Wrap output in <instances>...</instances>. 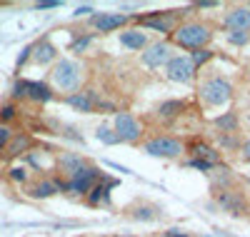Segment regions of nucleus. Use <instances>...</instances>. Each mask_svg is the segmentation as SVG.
<instances>
[{
    "label": "nucleus",
    "instance_id": "nucleus-1",
    "mask_svg": "<svg viewBox=\"0 0 250 237\" xmlns=\"http://www.w3.org/2000/svg\"><path fill=\"white\" fill-rule=\"evenodd\" d=\"M50 80H53V88L60 90V93H75L83 82V65L78 60H70V58H62L55 62V68L50 73Z\"/></svg>",
    "mask_w": 250,
    "mask_h": 237
},
{
    "label": "nucleus",
    "instance_id": "nucleus-2",
    "mask_svg": "<svg viewBox=\"0 0 250 237\" xmlns=\"http://www.w3.org/2000/svg\"><path fill=\"white\" fill-rule=\"evenodd\" d=\"M173 40L180 48H193V50H203L210 40V28L205 23H183L180 28H175Z\"/></svg>",
    "mask_w": 250,
    "mask_h": 237
},
{
    "label": "nucleus",
    "instance_id": "nucleus-3",
    "mask_svg": "<svg viewBox=\"0 0 250 237\" xmlns=\"http://www.w3.org/2000/svg\"><path fill=\"white\" fill-rule=\"evenodd\" d=\"M233 98V88L230 82L223 80V78H210L200 85V100L205 105H213V107H220V105H228Z\"/></svg>",
    "mask_w": 250,
    "mask_h": 237
},
{
    "label": "nucleus",
    "instance_id": "nucleus-4",
    "mask_svg": "<svg viewBox=\"0 0 250 237\" xmlns=\"http://www.w3.org/2000/svg\"><path fill=\"white\" fill-rule=\"evenodd\" d=\"M165 75L173 82H190L195 75V65L190 62V58L185 55H173L168 62H165Z\"/></svg>",
    "mask_w": 250,
    "mask_h": 237
},
{
    "label": "nucleus",
    "instance_id": "nucleus-5",
    "mask_svg": "<svg viewBox=\"0 0 250 237\" xmlns=\"http://www.w3.org/2000/svg\"><path fill=\"white\" fill-rule=\"evenodd\" d=\"M145 153L153 158H178L183 155V142L175 138H153L145 142Z\"/></svg>",
    "mask_w": 250,
    "mask_h": 237
},
{
    "label": "nucleus",
    "instance_id": "nucleus-6",
    "mask_svg": "<svg viewBox=\"0 0 250 237\" xmlns=\"http://www.w3.org/2000/svg\"><path fill=\"white\" fill-rule=\"evenodd\" d=\"M98 178H100V170H95V167H83V170L75 172L68 182H62V190H70V192H75V195H85V192L93 190V185H95Z\"/></svg>",
    "mask_w": 250,
    "mask_h": 237
},
{
    "label": "nucleus",
    "instance_id": "nucleus-7",
    "mask_svg": "<svg viewBox=\"0 0 250 237\" xmlns=\"http://www.w3.org/2000/svg\"><path fill=\"white\" fill-rule=\"evenodd\" d=\"M140 135H143V125L133 115H128V113L115 115V138L120 142H135V140H140Z\"/></svg>",
    "mask_w": 250,
    "mask_h": 237
},
{
    "label": "nucleus",
    "instance_id": "nucleus-8",
    "mask_svg": "<svg viewBox=\"0 0 250 237\" xmlns=\"http://www.w3.org/2000/svg\"><path fill=\"white\" fill-rule=\"evenodd\" d=\"M173 58V48H170V42H155V45H148L143 50V65L145 68H160L165 65Z\"/></svg>",
    "mask_w": 250,
    "mask_h": 237
},
{
    "label": "nucleus",
    "instance_id": "nucleus-9",
    "mask_svg": "<svg viewBox=\"0 0 250 237\" xmlns=\"http://www.w3.org/2000/svg\"><path fill=\"white\" fill-rule=\"evenodd\" d=\"M215 200H218V205L225 210V212H230V215H245L248 212V202H245V198L240 195V192H233V190H220V192H215Z\"/></svg>",
    "mask_w": 250,
    "mask_h": 237
},
{
    "label": "nucleus",
    "instance_id": "nucleus-10",
    "mask_svg": "<svg viewBox=\"0 0 250 237\" xmlns=\"http://www.w3.org/2000/svg\"><path fill=\"white\" fill-rule=\"evenodd\" d=\"M125 20H128V15H123V13H100L93 18V25L100 33H110V30H118L120 25H125Z\"/></svg>",
    "mask_w": 250,
    "mask_h": 237
},
{
    "label": "nucleus",
    "instance_id": "nucleus-11",
    "mask_svg": "<svg viewBox=\"0 0 250 237\" xmlns=\"http://www.w3.org/2000/svg\"><path fill=\"white\" fill-rule=\"evenodd\" d=\"M225 28L228 30H240L248 33L250 30V8H235L225 15Z\"/></svg>",
    "mask_w": 250,
    "mask_h": 237
},
{
    "label": "nucleus",
    "instance_id": "nucleus-12",
    "mask_svg": "<svg viewBox=\"0 0 250 237\" xmlns=\"http://www.w3.org/2000/svg\"><path fill=\"white\" fill-rule=\"evenodd\" d=\"M33 50H35L33 53V60L38 62V65H48V62H53L58 58V48L53 45L50 40H40Z\"/></svg>",
    "mask_w": 250,
    "mask_h": 237
},
{
    "label": "nucleus",
    "instance_id": "nucleus-13",
    "mask_svg": "<svg viewBox=\"0 0 250 237\" xmlns=\"http://www.w3.org/2000/svg\"><path fill=\"white\" fill-rule=\"evenodd\" d=\"M120 45L130 48V50H145L148 48V35L140 30H123L120 33Z\"/></svg>",
    "mask_w": 250,
    "mask_h": 237
},
{
    "label": "nucleus",
    "instance_id": "nucleus-14",
    "mask_svg": "<svg viewBox=\"0 0 250 237\" xmlns=\"http://www.w3.org/2000/svg\"><path fill=\"white\" fill-rule=\"evenodd\" d=\"M58 167H60V172H65V175L73 178L78 170L85 167V160H83L80 155H75V153H62L60 160H58Z\"/></svg>",
    "mask_w": 250,
    "mask_h": 237
},
{
    "label": "nucleus",
    "instance_id": "nucleus-15",
    "mask_svg": "<svg viewBox=\"0 0 250 237\" xmlns=\"http://www.w3.org/2000/svg\"><path fill=\"white\" fill-rule=\"evenodd\" d=\"M60 190H62V182L60 180H40L38 185L30 187V195L45 200V198H53L55 192H60Z\"/></svg>",
    "mask_w": 250,
    "mask_h": 237
},
{
    "label": "nucleus",
    "instance_id": "nucleus-16",
    "mask_svg": "<svg viewBox=\"0 0 250 237\" xmlns=\"http://www.w3.org/2000/svg\"><path fill=\"white\" fill-rule=\"evenodd\" d=\"M28 147H30V138H28V135H15V138H10L8 145H5V155H8V158L23 155Z\"/></svg>",
    "mask_w": 250,
    "mask_h": 237
},
{
    "label": "nucleus",
    "instance_id": "nucleus-17",
    "mask_svg": "<svg viewBox=\"0 0 250 237\" xmlns=\"http://www.w3.org/2000/svg\"><path fill=\"white\" fill-rule=\"evenodd\" d=\"M25 95L38 100V102H48L50 100V88L43 82H25Z\"/></svg>",
    "mask_w": 250,
    "mask_h": 237
},
{
    "label": "nucleus",
    "instance_id": "nucleus-18",
    "mask_svg": "<svg viewBox=\"0 0 250 237\" xmlns=\"http://www.w3.org/2000/svg\"><path fill=\"white\" fill-rule=\"evenodd\" d=\"M68 105H73L80 113H90L93 110V95L90 93H73V95H68Z\"/></svg>",
    "mask_w": 250,
    "mask_h": 237
},
{
    "label": "nucleus",
    "instance_id": "nucleus-19",
    "mask_svg": "<svg viewBox=\"0 0 250 237\" xmlns=\"http://www.w3.org/2000/svg\"><path fill=\"white\" fill-rule=\"evenodd\" d=\"M193 153H195V160H203L208 165H218L220 162V155L215 153L213 147H208V145H195Z\"/></svg>",
    "mask_w": 250,
    "mask_h": 237
},
{
    "label": "nucleus",
    "instance_id": "nucleus-20",
    "mask_svg": "<svg viewBox=\"0 0 250 237\" xmlns=\"http://www.w3.org/2000/svg\"><path fill=\"white\" fill-rule=\"evenodd\" d=\"M215 125L220 127V133H235L238 130V118H235V113H225V115L215 118Z\"/></svg>",
    "mask_w": 250,
    "mask_h": 237
},
{
    "label": "nucleus",
    "instance_id": "nucleus-21",
    "mask_svg": "<svg viewBox=\"0 0 250 237\" xmlns=\"http://www.w3.org/2000/svg\"><path fill=\"white\" fill-rule=\"evenodd\" d=\"M163 118H175L183 113V102L180 100H168V102H163L160 105V110H158Z\"/></svg>",
    "mask_w": 250,
    "mask_h": 237
},
{
    "label": "nucleus",
    "instance_id": "nucleus-22",
    "mask_svg": "<svg viewBox=\"0 0 250 237\" xmlns=\"http://www.w3.org/2000/svg\"><path fill=\"white\" fill-rule=\"evenodd\" d=\"M133 217H135V220H155L158 215H155L153 207H138V210L133 212Z\"/></svg>",
    "mask_w": 250,
    "mask_h": 237
},
{
    "label": "nucleus",
    "instance_id": "nucleus-23",
    "mask_svg": "<svg viewBox=\"0 0 250 237\" xmlns=\"http://www.w3.org/2000/svg\"><path fill=\"white\" fill-rule=\"evenodd\" d=\"M108 187H113V182H108L105 187H103V185H95V187H93V198H90V202H93V205H98L103 198L108 195Z\"/></svg>",
    "mask_w": 250,
    "mask_h": 237
},
{
    "label": "nucleus",
    "instance_id": "nucleus-24",
    "mask_svg": "<svg viewBox=\"0 0 250 237\" xmlns=\"http://www.w3.org/2000/svg\"><path fill=\"white\" fill-rule=\"evenodd\" d=\"M210 58H213V53L203 48V50H195V53H193L190 62H193V65H203V62H208V60H210Z\"/></svg>",
    "mask_w": 250,
    "mask_h": 237
},
{
    "label": "nucleus",
    "instance_id": "nucleus-25",
    "mask_svg": "<svg viewBox=\"0 0 250 237\" xmlns=\"http://www.w3.org/2000/svg\"><path fill=\"white\" fill-rule=\"evenodd\" d=\"M143 23L148 25V28H153V30H160V33L168 30V23H165V20H158V18H145Z\"/></svg>",
    "mask_w": 250,
    "mask_h": 237
},
{
    "label": "nucleus",
    "instance_id": "nucleus-26",
    "mask_svg": "<svg viewBox=\"0 0 250 237\" xmlns=\"http://www.w3.org/2000/svg\"><path fill=\"white\" fill-rule=\"evenodd\" d=\"M228 40L233 42V45H245V42L250 40L248 33H240V30H230V35H228Z\"/></svg>",
    "mask_w": 250,
    "mask_h": 237
},
{
    "label": "nucleus",
    "instance_id": "nucleus-27",
    "mask_svg": "<svg viewBox=\"0 0 250 237\" xmlns=\"http://www.w3.org/2000/svg\"><path fill=\"white\" fill-rule=\"evenodd\" d=\"M98 140L108 142V145H113V142H120V140L113 135V130H108V127H100V130H98Z\"/></svg>",
    "mask_w": 250,
    "mask_h": 237
},
{
    "label": "nucleus",
    "instance_id": "nucleus-28",
    "mask_svg": "<svg viewBox=\"0 0 250 237\" xmlns=\"http://www.w3.org/2000/svg\"><path fill=\"white\" fill-rule=\"evenodd\" d=\"M10 180L25 182V180H28V170H25V167H13V170H10Z\"/></svg>",
    "mask_w": 250,
    "mask_h": 237
},
{
    "label": "nucleus",
    "instance_id": "nucleus-29",
    "mask_svg": "<svg viewBox=\"0 0 250 237\" xmlns=\"http://www.w3.org/2000/svg\"><path fill=\"white\" fill-rule=\"evenodd\" d=\"M38 10H50V8H60V0H43V3L35 5Z\"/></svg>",
    "mask_w": 250,
    "mask_h": 237
},
{
    "label": "nucleus",
    "instance_id": "nucleus-30",
    "mask_svg": "<svg viewBox=\"0 0 250 237\" xmlns=\"http://www.w3.org/2000/svg\"><path fill=\"white\" fill-rule=\"evenodd\" d=\"M10 138H13V135H10L8 127H0V150H5V145H8Z\"/></svg>",
    "mask_w": 250,
    "mask_h": 237
},
{
    "label": "nucleus",
    "instance_id": "nucleus-31",
    "mask_svg": "<svg viewBox=\"0 0 250 237\" xmlns=\"http://www.w3.org/2000/svg\"><path fill=\"white\" fill-rule=\"evenodd\" d=\"M10 118H15V107L13 105H5L3 110H0V120H10Z\"/></svg>",
    "mask_w": 250,
    "mask_h": 237
},
{
    "label": "nucleus",
    "instance_id": "nucleus-32",
    "mask_svg": "<svg viewBox=\"0 0 250 237\" xmlns=\"http://www.w3.org/2000/svg\"><path fill=\"white\" fill-rule=\"evenodd\" d=\"M88 42H90V38H80V40H75V42H73V50H75V53L85 50V48H88Z\"/></svg>",
    "mask_w": 250,
    "mask_h": 237
},
{
    "label": "nucleus",
    "instance_id": "nucleus-33",
    "mask_svg": "<svg viewBox=\"0 0 250 237\" xmlns=\"http://www.w3.org/2000/svg\"><path fill=\"white\" fill-rule=\"evenodd\" d=\"M190 167H198V170H210L213 165H208V162H203V160H190Z\"/></svg>",
    "mask_w": 250,
    "mask_h": 237
},
{
    "label": "nucleus",
    "instance_id": "nucleus-34",
    "mask_svg": "<svg viewBox=\"0 0 250 237\" xmlns=\"http://www.w3.org/2000/svg\"><path fill=\"white\" fill-rule=\"evenodd\" d=\"M23 95H25V80L15 85V98H23Z\"/></svg>",
    "mask_w": 250,
    "mask_h": 237
},
{
    "label": "nucleus",
    "instance_id": "nucleus-35",
    "mask_svg": "<svg viewBox=\"0 0 250 237\" xmlns=\"http://www.w3.org/2000/svg\"><path fill=\"white\" fill-rule=\"evenodd\" d=\"M240 153H243V158L250 162V140H245V142H243V150H240Z\"/></svg>",
    "mask_w": 250,
    "mask_h": 237
},
{
    "label": "nucleus",
    "instance_id": "nucleus-36",
    "mask_svg": "<svg viewBox=\"0 0 250 237\" xmlns=\"http://www.w3.org/2000/svg\"><path fill=\"white\" fill-rule=\"evenodd\" d=\"M165 237H190L188 232H180V230H168L165 232Z\"/></svg>",
    "mask_w": 250,
    "mask_h": 237
},
{
    "label": "nucleus",
    "instance_id": "nucleus-37",
    "mask_svg": "<svg viewBox=\"0 0 250 237\" xmlns=\"http://www.w3.org/2000/svg\"><path fill=\"white\" fill-rule=\"evenodd\" d=\"M85 13H90V8H88V5H83V8H78V10H75V15H85Z\"/></svg>",
    "mask_w": 250,
    "mask_h": 237
},
{
    "label": "nucleus",
    "instance_id": "nucleus-38",
    "mask_svg": "<svg viewBox=\"0 0 250 237\" xmlns=\"http://www.w3.org/2000/svg\"><path fill=\"white\" fill-rule=\"evenodd\" d=\"M198 8H218V3H198Z\"/></svg>",
    "mask_w": 250,
    "mask_h": 237
},
{
    "label": "nucleus",
    "instance_id": "nucleus-39",
    "mask_svg": "<svg viewBox=\"0 0 250 237\" xmlns=\"http://www.w3.org/2000/svg\"><path fill=\"white\" fill-rule=\"evenodd\" d=\"M248 38H250V30H248Z\"/></svg>",
    "mask_w": 250,
    "mask_h": 237
},
{
    "label": "nucleus",
    "instance_id": "nucleus-40",
    "mask_svg": "<svg viewBox=\"0 0 250 237\" xmlns=\"http://www.w3.org/2000/svg\"><path fill=\"white\" fill-rule=\"evenodd\" d=\"M248 182H250V178H248Z\"/></svg>",
    "mask_w": 250,
    "mask_h": 237
}]
</instances>
